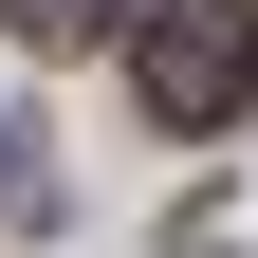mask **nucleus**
Here are the masks:
<instances>
[{"label":"nucleus","instance_id":"1","mask_svg":"<svg viewBox=\"0 0 258 258\" xmlns=\"http://www.w3.org/2000/svg\"><path fill=\"white\" fill-rule=\"evenodd\" d=\"M129 92H148L166 129H221V111L258 92V19H240V0H148V37H129Z\"/></svg>","mask_w":258,"mask_h":258},{"label":"nucleus","instance_id":"2","mask_svg":"<svg viewBox=\"0 0 258 258\" xmlns=\"http://www.w3.org/2000/svg\"><path fill=\"white\" fill-rule=\"evenodd\" d=\"M0 19H19V37H92V0H0Z\"/></svg>","mask_w":258,"mask_h":258},{"label":"nucleus","instance_id":"3","mask_svg":"<svg viewBox=\"0 0 258 258\" xmlns=\"http://www.w3.org/2000/svg\"><path fill=\"white\" fill-rule=\"evenodd\" d=\"M0 184H19V148H0Z\"/></svg>","mask_w":258,"mask_h":258}]
</instances>
